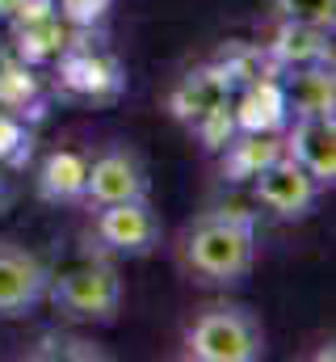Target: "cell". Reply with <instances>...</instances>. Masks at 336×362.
<instances>
[{"label": "cell", "instance_id": "obj_1", "mask_svg": "<svg viewBox=\"0 0 336 362\" xmlns=\"http://www.w3.org/2000/svg\"><path fill=\"white\" fill-rule=\"evenodd\" d=\"M172 262L185 282L232 291L256 266V223L244 211H198L172 236Z\"/></svg>", "mask_w": 336, "mask_h": 362}, {"label": "cell", "instance_id": "obj_2", "mask_svg": "<svg viewBox=\"0 0 336 362\" xmlns=\"http://www.w3.org/2000/svg\"><path fill=\"white\" fill-rule=\"evenodd\" d=\"M269 350L265 325L248 303L210 299L193 308L181 329V358L185 362H260Z\"/></svg>", "mask_w": 336, "mask_h": 362}, {"label": "cell", "instance_id": "obj_3", "mask_svg": "<svg viewBox=\"0 0 336 362\" xmlns=\"http://www.w3.org/2000/svg\"><path fill=\"white\" fill-rule=\"evenodd\" d=\"M47 303L68 325H114L122 312V278L109 262H80L64 274H51Z\"/></svg>", "mask_w": 336, "mask_h": 362}, {"label": "cell", "instance_id": "obj_4", "mask_svg": "<svg viewBox=\"0 0 336 362\" xmlns=\"http://www.w3.org/2000/svg\"><path fill=\"white\" fill-rule=\"evenodd\" d=\"M88 240L105 257H152L164 240V223L152 206V198H131V202H105L92 206Z\"/></svg>", "mask_w": 336, "mask_h": 362}, {"label": "cell", "instance_id": "obj_5", "mask_svg": "<svg viewBox=\"0 0 336 362\" xmlns=\"http://www.w3.org/2000/svg\"><path fill=\"white\" fill-rule=\"evenodd\" d=\"M131 198H152L148 165L135 148L109 144L84 165V194L80 206H105V202H131Z\"/></svg>", "mask_w": 336, "mask_h": 362}, {"label": "cell", "instance_id": "obj_6", "mask_svg": "<svg viewBox=\"0 0 336 362\" xmlns=\"http://www.w3.org/2000/svg\"><path fill=\"white\" fill-rule=\"evenodd\" d=\"M51 266L13 236H0V320H25L47 303Z\"/></svg>", "mask_w": 336, "mask_h": 362}, {"label": "cell", "instance_id": "obj_7", "mask_svg": "<svg viewBox=\"0 0 336 362\" xmlns=\"http://www.w3.org/2000/svg\"><path fill=\"white\" fill-rule=\"evenodd\" d=\"M320 189H324V185L311 177L299 160H290L286 152H282L277 160H269V165L252 177L256 202H260L273 219H286V223L307 219V215L316 211V202H320Z\"/></svg>", "mask_w": 336, "mask_h": 362}, {"label": "cell", "instance_id": "obj_8", "mask_svg": "<svg viewBox=\"0 0 336 362\" xmlns=\"http://www.w3.org/2000/svg\"><path fill=\"white\" fill-rule=\"evenodd\" d=\"M286 156L299 160L320 185H336V118L332 114H294V127L282 135Z\"/></svg>", "mask_w": 336, "mask_h": 362}, {"label": "cell", "instance_id": "obj_9", "mask_svg": "<svg viewBox=\"0 0 336 362\" xmlns=\"http://www.w3.org/2000/svg\"><path fill=\"white\" fill-rule=\"evenodd\" d=\"M269 59L282 68H316V64H332V30L320 25H299V21H277L273 42H269Z\"/></svg>", "mask_w": 336, "mask_h": 362}, {"label": "cell", "instance_id": "obj_10", "mask_svg": "<svg viewBox=\"0 0 336 362\" xmlns=\"http://www.w3.org/2000/svg\"><path fill=\"white\" fill-rule=\"evenodd\" d=\"M236 131H256V135H282L290 122V105H286V89L277 81H252L240 93V101L232 105Z\"/></svg>", "mask_w": 336, "mask_h": 362}, {"label": "cell", "instance_id": "obj_11", "mask_svg": "<svg viewBox=\"0 0 336 362\" xmlns=\"http://www.w3.org/2000/svg\"><path fill=\"white\" fill-rule=\"evenodd\" d=\"M286 152L282 135H256V131H236L223 148H219V173L227 181H252L269 160H277Z\"/></svg>", "mask_w": 336, "mask_h": 362}, {"label": "cell", "instance_id": "obj_12", "mask_svg": "<svg viewBox=\"0 0 336 362\" xmlns=\"http://www.w3.org/2000/svg\"><path fill=\"white\" fill-rule=\"evenodd\" d=\"M223 105H232V97H227V76L215 72V68L189 72V76L181 81V89L172 93V114H176L181 122H189V127H198L202 118H210V114L223 110Z\"/></svg>", "mask_w": 336, "mask_h": 362}, {"label": "cell", "instance_id": "obj_13", "mask_svg": "<svg viewBox=\"0 0 336 362\" xmlns=\"http://www.w3.org/2000/svg\"><path fill=\"white\" fill-rule=\"evenodd\" d=\"M84 160L80 152H51L38 169V198L59 202V206H80L84 194Z\"/></svg>", "mask_w": 336, "mask_h": 362}, {"label": "cell", "instance_id": "obj_14", "mask_svg": "<svg viewBox=\"0 0 336 362\" xmlns=\"http://www.w3.org/2000/svg\"><path fill=\"white\" fill-rule=\"evenodd\" d=\"M25 362H109V350L97 346L92 337L80 333H68V329H51V333H38L25 350Z\"/></svg>", "mask_w": 336, "mask_h": 362}, {"label": "cell", "instance_id": "obj_15", "mask_svg": "<svg viewBox=\"0 0 336 362\" xmlns=\"http://www.w3.org/2000/svg\"><path fill=\"white\" fill-rule=\"evenodd\" d=\"M286 89V105L294 114H332V68L316 64V68H294Z\"/></svg>", "mask_w": 336, "mask_h": 362}, {"label": "cell", "instance_id": "obj_16", "mask_svg": "<svg viewBox=\"0 0 336 362\" xmlns=\"http://www.w3.org/2000/svg\"><path fill=\"white\" fill-rule=\"evenodd\" d=\"M277 21H299V25H320L332 30L336 25V0H269Z\"/></svg>", "mask_w": 336, "mask_h": 362}, {"label": "cell", "instance_id": "obj_17", "mask_svg": "<svg viewBox=\"0 0 336 362\" xmlns=\"http://www.w3.org/2000/svg\"><path fill=\"white\" fill-rule=\"evenodd\" d=\"M105 4H109V0H68V8H72L76 17H97Z\"/></svg>", "mask_w": 336, "mask_h": 362}, {"label": "cell", "instance_id": "obj_18", "mask_svg": "<svg viewBox=\"0 0 336 362\" xmlns=\"http://www.w3.org/2000/svg\"><path fill=\"white\" fill-rule=\"evenodd\" d=\"M0 139H17V127H13L8 118H0ZM0 156L8 160V156H13V144H0Z\"/></svg>", "mask_w": 336, "mask_h": 362}]
</instances>
